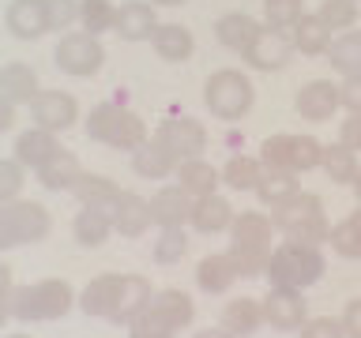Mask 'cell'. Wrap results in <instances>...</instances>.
<instances>
[{
  "label": "cell",
  "mask_w": 361,
  "mask_h": 338,
  "mask_svg": "<svg viewBox=\"0 0 361 338\" xmlns=\"http://www.w3.org/2000/svg\"><path fill=\"white\" fill-rule=\"evenodd\" d=\"M271 230L275 222L259 211H245L237 214L230 225V259L241 278H256L264 275L267 259H271Z\"/></svg>",
  "instance_id": "obj_1"
},
{
  "label": "cell",
  "mask_w": 361,
  "mask_h": 338,
  "mask_svg": "<svg viewBox=\"0 0 361 338\" xmlns=\"http://www.w3.org/2000/svg\"><path fill=\"white\" fill-rule=\"evenodd\" d=\"M324 252L316 244H305V241H282L271 248V259L264 267V275L271 286H290V289H309L312 282L324 278Z\"/></svg>",
  "instance_id": "obj_2"
},
{
  "label": "cell",
  "mask_w": 361,
  "mask_h": 338,
  "mask_svg": "<svg viewBox=\"0 0 361 338\" xmlns=\"http://www.w3.org/2000/svg\"><path fill=\"white\" fill-rule=\"evenodd\" d=\"M271 222H275L279 233H286L290 241H305L320 248L327 237H331V222L324 214V199L312 196V192H293L290 199H282L279 207H271Z\"/></svg>",
  "instance_id": "obj_3"
},
{
  "label": "cell",
  "mask_w": 361,
  "mask_h": 338,
  "mask_svg": "<svg viewBox=\"0 0 361 338\" xmlns=\"http://www.w3.org/2000/svg\"><path fill=\"white\" fill-rule=\"evenodd\" d=\"M72 304H75V293L64 278H42V282H30V286H16V293H11V320L49 323L68 315Z\"/></svg>",
  "instance_id": "obj_4"
},
{
  "label": "cell",
  "mask_w": 361,
  "mask_h": 338,
  "mask_svg": "<svg viewBox=\"0 0 361 338\" xmlns=\"http://www.w3.org/2000/svg\"><path fill=\"white\" fill-rule=\"evenodd\" d=\"M83 128H87V139L106 143L113 151H135L140 143L151 139V135H147V124L135 117L132 109L117 106V101H98V106L87 113Z\"/></svg>",
  "instance_id": "obj_5"
},
{
  "label": "cell",
  "mask_w": 361,
  "mask_h": 338,
  "mask_svg": "<svg viewBox=\"0 0 361 338\" xmlns=\"http://www.w3.org/2000/svg\"><path fill=\"white\" fill-rule=\"evenodd\" d=\"M49 211L38 199H8L0 203V252L23 244H38L49 237Z\"/></svg>",
  "instance_id": "obj_6"
},
{
  "label": "cell",
  "mask_w": 361,
  "mask_h": 338,
  "mask_svg": "<svg viewBox=\"0 0 361 338\" xmlns=\"http://www.w3.org/2000/svg\"><path fill=\"white\" fill-rule=\"evenodd\" d=\"M252 98H256L252 83L237 68H219L203 83V101H207L211 117H219V120H241L252 109Z\"/></svg>",
  "instance_id": "obj_7"
},
{
  "label": "cell",
  "mask_w": 361,
  "mask_h": 338,
  "mask_svg": "<svg viewBox=\"0 0 361 338\" xmlns=\"http://www.w3.org/2000/svg\"><path fill=\"white\" fill-rule=\"evenodd\" d=\"M53 64L61 68L64 75L87 79L106 64V49H102V42L94 34L72 30V34H61V42H56V49H53Z\"/></svg>",
  "instance_id": "obj_8"
},
{
  "label": "cell",
  "mask_w": 361,
  "mask_h": 338,
  "mask_svg": "<svg viewBox=\"0 0 361 338\" xmlns=\"http://www.w3.org/2000/svg\"><path fill=\"white\" fill-rule=\"evenodd\" d=\"M154 139L162 143L166 151H173L177 162L200 158L203 151H207V128H203L196 117H166L154 128Z\"/></svg>",
  "instance_id": "obj_9"
},
{
  "label": "cell",
  "mask_w": 361,
  "mask_h": 338,
  "mask_svg": "<svg viewBox=\"0 0 361 338\" xmlns=\"http://www.w3.org/2000/svg\"><path fill=\"white\" fill-rule=\"evenodd\" d=\"M259 308H264V323H271L275 331H301V323L309 320V301L301 297V289L290 286H271Z\"/></svg>",
  "instance_id": "obj_10"
},
{
  "label": "cell",
  "mask_w": 361,
  "mask_h": 338,
  "mask_svg": "<svg viewBox=\"0 0 361 338\" xmlns=\"http://www.w3.org/2000/svg\"><path fill=\"white\" fill-rule=\"evenodd\" d=\"M30 117L38 128H49L61 135L79 120V101L68 90H38V98L30 101Z\"/></svg>",
  "instance_id": "obj_11"
},
{
  "label": "cell",
  "mask_w": 361,
  "mask_h": 338,
  "mask_svg": "<svg viewBox=\"0 0 361 338\" xmlns=\"http://www.w3.org/2000/svg\"><path fill=\"white\" fill-rule=\"evenodd\" d=\"M293 109L301 113L305 120H331L338 109H343V101H338V83H331V79H309L298 98H293Z\"/></svg>",
  "instance_id": "obj_12"
},
{
  "label": "cell",
  "mask_w": 361,
  "mask_h": 338,
  "mask_svg": "<svg viewBox=\"0 0 361 338\" xmlns=\"http://www.w3.org/2000/svg\"><path fill=\"white\" fill-rule=\"evenodd\" d=\"M109 218H113V233H121V237H143L154 225L151 199L135 196V192H117V199L109 203Z\"/></svg>",
  "instance_id": "obj_13"
},
{
  "label": "cell",
  "mask_w": 361,
  "mask_h": 338,
  "mask_svg": "<svg viewBox=\"0 0 361 338\" xmlns=\"http://www.w3.org/2000/svg\"><path fill=\"white\" fill-rule=\"evenodd\" d=\"M293 56V42H290V34L286 30H271L264 27L256 34V42L245 49V61L259 68V72H279L282 64H286Z\"/></svg>",
  "instance_id": "obj_14"
},
{
  "label": "cell",
  "mask_w": 361,
  "mask_h": 338,
  "mask_svg": "<svg viewBox=\"0 0 361 338\" xmlns=\"http://www.w3.org/2000/svg\"><path fill=\"white\" fill-rule=\"evenodd\" d=\"M158 30V15H154V4L147 0H124L117 8V19H113V34L121 42H151Z\"/></svg>",
  "instance_id": "obj_15"
},
{
  "label": "cell",
  "mask_w": 361,
  "mask_h": 338,
  "mask_svg": "<svg viewBox=\"0 0 361 338\" xmlns=\"http://www.w3.org/2000/svg\"><path fill=\"white\" fill-rule=\"evenodd\" d=\"M121 289H124V275H98L87 282L83 297H79V308L94 320H109L117 312V301H121Z\"/></svg>",
  "instance_id": "obj_16"
},
{
  "label": "cell",
  "mask_w": 361,
  "mask_h": 338,
  "mask_svg": "<svg viewBox=\"0 0 361 338\" xmlns=\"http://www.w3.org/2000/svg\"><path fill=\"white\" fill-rule=\"evenodd\" d=\"M4 27L16 34L19 42H34V38H42V34H49L45 4L42 0H11L4 8Z\"/></svg>",
  "instance_id": "obj_17"
},
{
  "label": "cell",
  "mask_w": 361,
  "mask_h": 338,
  "mask_svg": "<svg viewBox=\"0 0 361 338\" xmlns=\"http://www.w3.org/2000/svg\"><path fill=\"white\" fill-rule=\"evenodd\" d=\"M233 207H230V199L219 196V192H211V196H200V199H192V214H188V225L196 233H222V230H230L233 225Z\"/></svg>",
  "instance_id": "obj_18"
},
{
  "label": "cell",
  "mask_w": 361,
  "mask_h": 338,
  "mask_svg": "<svg viewBox=\"0 0 361 338\" xmlns=\"http://www.w3.org/2000/svg\"><path fill=\"white\" fill-rule=\"evenodd\" d=\"M192 214V196L180 184H162L151 196V218L158 230H166V225H185Z\"/></svg>",
  "instance_id": "obj_19"
},
{
  "label": "cell",
  "mask_w": 361,
  "mask_h": 338,
  "mask_svg": "<svg viewBox=\"0 0 361 338\" xmlns=\"http://www.w3.org/2000/svg\"><path fill=\"white\" fill-rule=\"evenodd\" d=\"M34 177H38V184L49 188V192H72L75 180L83 177V165H79V158L72 151H64V146H61L53 158H45V162L34 169Z\"/></svg>",
  "instance_id": "obj_20"
},
{
  "label": "cell",
  "mask_w": 361,
  "mask_h": 338,
  "mask_svg": "<svg viewBox=\"0 0 361 338\" xmlns=\"http://www.w3.org/2000/svg\"><path fill=\"white\" fill-rule=\"evenodd\" d=\"M173 177H177V184L185 188L192 199L211 196V192L222 184V173H219V169H214L203 154H200V158H185V162H177Z\"/></svg>",
  "instance_id": "obj_21"
},
{
  "label": "cell",
  "mask_w": 361,
  "mask_h": 338,
  "mask_svg": "<svg viewBox=\"0 0 361 338\" xmlns=\"http://www.w3.org/2000/svg\"><path fill=\"white\" fill-rule=\"evenodd\" d=\"M38 72H34L30 64L23 61H11L0 68V94L8 101H16V106H30L34 98H38Z\"/></svg>",
  "instance_id": "obj_22"
},
{
  "label": "cell",
  "mask_w": 361,
  "mask_h": 338,
  "mask_svg": "<svg viewBox=\"0 0 361 338\" xmlns=\"http://www.w3.org/2000/svg\"><path fill=\"white\" fill-rule=\"evenodd\" d=\"M290 42H293V53L324 56V53H327V45H331V27H327V23L316 15V11H312V15L305 11V15L290 27Z\"/></svg>",
  "instance_id": "obj_23"
},
{
  "label": "cell",
  "mask_w": 361,
  "mask_h": 338,
  "mask_svg": "<svg viewBox=\"0 0 361 338\" xmlns=\"http://www.w3.org/2000/svg\"><path fill=\"white\" fill-rule=\"evenodd\" d=\"M132 169H135V177H143V180H162V177H173L177 158L158 139H147L132 151Z\"/></svg>",
  "instance_id": "obj_24"
},
{
  "label": "cell",
  "mask_w": 361,
  "mask_h": 338,
  "mask_svg": "<svg viewBox=\"0 0 361 338\" xmlns=\"http://www.w3.org/2000/svg\"><path fill=\"white\" fill-rule=\"evenodd\" d=\"M56 151H61V139H56V132L38 128V124H34L30 132H23L19 139H16V162H19L23 169H38L45 158H53Z\"/></svg>",
  "instance_id": "obj_25"
},
{
  "label": "cell",
  "mask_w": 361,
  "mask_h": 338,
  "mask_svg": "<svg viewBox=\"0 0 361 338\" xmlns=\"http://www.w3.org/2000/svg\"><path fill=\"white\" fill-rule=\"evenodd\" d=\"M151 45H154V53L162 56V61L185 64L188 56H192V49H196V38H192V30L180 27V23H158Z\"/></svg>",
  "instance_id": "obj_26"
},
{
  "label": "cell",
  "mask_w": 361,
  "mask_h": 338,
  "mask_svg": "<svg viewBox=\"0 0 361 338\" xmlns=\"http://www.w3.org/2000/svg\"><path fill=\"white\" fill-rule=\"evenodd\" d=\"M264 30L252 15H245V11H226V15L214 23V38H219L226 49H233V53H245L248 45L256 42V34Z\"/></svg>",
  "instance_id": "obj_27"
},
{
  "label": "cell",
  "mask_w": 361,
  "mask_h": 338,
  "mask_svg": "<svg viewBox=\"0 0 361 338\" xmlns=\"http://www.w3.org/2000/svg\"><path fill=\"white\" fill-rule=\"evenodd\" d=\"M259 323H264V308H259L256 297H233L226 301L222 308V331H230L233 338H248L259 331Z\"/></svg>",
  "instance_id": "obj_28"
},
{
  "label": "cell",
  "mask_w": 361,
  "mask_h": 338,
  "mask_svg": "<svg viewBox=\"0 0 361 338\" xmlns=\"http://www.w3.org/2000/svg\"><path fill=\"white\" fill-rule=\"evenodd\" d=\"M72 233H75V241L83 244V248L106 244L109 233H113L109 207H90V203H83V207H79V214H75V222H72Z\"/></svg>",
  "instance_id": "obj_29"
},
{
  "label": "cell",
  "mask_w": 361,
  "mask_h": 338,
  "mask_svg": "<svg viewBox=\"0 0 361 338\" xmlns=\"http://www.w3.org/2000/svg\"><path fill=\"white\" fill-rule=\"evenodd\" d=\"M154 286L147 282L143 275H124V289H121V301H117V312L109 315V323H124L128 327L135 315H140L147 304H151V297H154Z\"/></svg>",
  "instance_id": "obj_30"
},
{
  "label": "cell",
  "mask_w": 361,
  "mask_h": 338,
  "mask_svg": "<svg viewBox=\"0 0 361 338\" xmlns=\"http://www.w3.org/2000/svg\"><path fill=\"white\" fill-rule=\"evenodd\" d=\"M237 278H241V275H237V267H233L230 252L203 256V259H200V267H196V286H200L203 293H226Z\"/></svg>",
  "instance_id": "obj_31"
},
{
  "label": "cell",
  "mask_w": 361,
  "mask_h": 338,
  "mask_svg": "<svg viewBox=\"0 0 361 338\" xmlns=\"http://www.w3.org/2000/svg\"><path fill=\"white\" fill-rule=\"evenodd\" d=\"M327 64L343 75H357L361 72V30H343L338 38H331L327 45Z\"/></svg>",
  "instance_id": "obj_32"
},
{
  "label": "cell",
  "mask_w": 361,
  "mask_h": 338,
  "mask_svg": "<svg viewBox=\"0 0 361 338\" xmlns=\"http://www.w3.org/2000/svg\"><path fill=\"white\" fill-rule=\"evenodd\" d=\"M222 184L233 188V192H256L259 177H264V162L259 158H248V154H233L230 162H226L222 169Z\"/></svg>",
  "instance_id": "obj_33"
},
{
  "label": "cell",
  "mask_w": 361,
  "mask_h": 338,
  "mask_svg": "<svg viewBox=\"0 0 361 338\" xmlns=\"http://www.w3.org/2000/svg\"><path fill=\"white\" fill-rule=\"evenodd\" d=\"M320 169L331 177V184H350V180L357 177V169H361L357 165V151H350L346 143H327Z\"/></svg>",
  "instance_id": "obj_34"
},
{
  "label": "cell",
  "mask_w": 361,
  "mask_h": 338,
  "mask_svg": "<svg viewBox=\"0 0 361 338\" xmlns=\"http://www.w3.org/2000/svg\"><path fill=\"white\" fill-rule=\"evenodd\" d=\"M151 304L177 327V331H185V327L192 323V315H196V304H192V297L185 289H158L151 297Z\"/></svg>",
  "instance_id": "obj_35"
},
{
  "label": "cell",
  "mask_w": 361,
  "mask_h": 338,
  "mask_svg": "<svg viewBox=\"0 0 361 338\" xmlns=\"http://www.w3.org/2000/svg\"><path fill=\"white\" fill-rule=\"evenodd\" d=\"M298 188V177H293V169H264V177H259L256 184V196L259 203H267V207H279L282 199H290Z\"/></svg>",
  "instance_id": "obj_36"
},
{
  "label": "cell",
  "mask_w": 361,
  "mask_h": 338,
  "mask_svg": "<svg viewBox=\"0 0 361 338\" xmlns=\"http://www.w3.org/2000/svg\"><path fill=\"white\" fill-rule=\"evenodd\" d=\"M117 184H113L109 177H102V173H83L75 180V188H72V196L79 203H90V207H109L113 199H117Z\"/></svg>",
  "instance_id": "obj_37"
},
{
  "label": "cell",
  "mask_w": 361,
  "mask_h": 338,
  "mask_svg": "<svg viewBox=\"0 0 361 338\" xmlns=\"http://www.w3.org/2000/svg\"><path fill=\"white\" fill-rule=\"evenodd\" d=\"M188 252V233L185 225H166V230H158V241L151 248L154 263L158 267H169V263H180V256Z\"/></svg>",
  "instance_id": "obj_38"
},
{
  "label": "cell",
  "mask_w": 361,
  "mask_h": 338,
  "mask_svg": "<svg viewBox=\"0 0 361 338\" xmlns=\"http://www.w3.org/2000/svg\"><path fill=\"white\" fill-rule=\"evenodd\" d=\"M113 19H117V8L113 0H79V23H83L87 34H106L113 30Z\"/></svg>",
  "instance_id": "obj_39"
},
{
  "label": "cell",
  "mask_w": 361,
  "mask_h": 338,
  "mask_svg": "<svg viewBox=\"0 0 361 338\" xmlns=\"http://www.w3.org/2000/svg\"><path fill=\"white\" fill-rule=\"evenodd\" d=\"M173 334H177V327L169 323L154 304H147V308L128 323V338H173Z\"/></svg>",
  "instance_id": "obj_40"
},
{
  "label": "cell",
  "mask_w": 361,
  "mask_h": 338,
  "mask_svg": "<svg viewBox=\"0 0 361 338\" xmlns=\"http://www.w3.org/2000/svg\"><path fill=\"white\" fill-rule=\"evenodd\" d=\"M264 169H293V135H267L259 143Z\"/></svg>",
  "instance_id": "obj_41"
},
{
  "label": "cell",
  "mask_w": 361,
  "mask_h": 338,
  "mask_svg": "<svg viewBox=\"0 0 361 338\" xmlns=\"http://www.w3.org/2000/svg\"><path fill=\"white\" fill-rule=\"evenodd\" d=\"M305 15L301 0H264V23L271 30H290Z\"/></svg>",
  "instance_id": "obj_42"
},
{
  "label": "cell",
  "mask_w": 361,
  "mask_h": 338,
  "mask_svg": "<svg viewBox=\"0 0 361 338\" xmlns=\"http://www.w3.org/2000/svg\"><path fill=\"white\" fill-rule=\"evenodd\" d=\"M331 248L343 259H361V225L354 222V218H343L338 225H331Z\"/></svg>",
  "instance_id": "obj_43"
},
{
  "label": "cell",
  "mask_w": 361,
  "mask_h": 338,
  "mask_svg": "<svg viewBox=\"0 0 361 338\" xmlns=\"http://www.w3.org/2000/svg\"><path fill=\"white\" fill-rule=\"evenodd\" d=\"M316 15H320L331 30H350L357 23V0H320Z\"/></svg>",
  "instance_id": "obj_44"
},
{
  "label": "cell",
  "mask_w": 361,
  "mask_h": 338,
  "mask_svg": "<svg viewBox=\"0 0 361 338\" xmlns=\"http://www.w3.org/2000/svg\"><path fill=\"white\" fill-rule=\"evenodd\" d=\"M324 162V143L316 135H293V173H309Z\"/></svg>",
  "instance_id": "obj_45"
},
{
  "label": "cell",
  "mask_w": 361,
  "mask_h": 338,
  "mask_svg": "<svg viewBox=\"0 0 361 338\" xmlns=\"http://www.w3.org/2000/svg\"><path fill=\"white\" fill-rule=\"evenodd\" d=\"M42 4H45V23L56 34L79 23V0H42Z\"/></svg>",
  "instance_id": "obj_46"
},
{
  "label": "cell",
  "mask_w": 361,
  "mask_h": 338,
  "mask_svg": "<svg viewBox=\"0 0 361 338\" xmlns=\"http://www.w3.org/2000/svg\"><path fill=\"white\" fill-rule=\"evenodd\" d=\"M23 180H27V169H23L16 158H0V203L19 199Z\"/></svg>",
  "instance_id": "obj_47"
},
{
  "label": "cell",
  "mask_w": 361,
  "mask_h": 338,
  "mask_svg": "<svg viewBox=\"0 0 361 338\" xmlns=\"http://www.w3.org/2000/svg\"><path fill=\"white\" fill-rule=\"evenodd\" d=\"M301 338H346V331L338 320H331V315H316V320L301 323Z\"/></svg>",
  "instance_id": "obj_48"
},
{
  "label": "cell",
  "mask_w": 361,
  "mask_h": 338,
  "mask_svg": "<svg viewBox=\"0 0 361 338\" xmlns=\"http://www.w3.org/2000/svg\"><path fill=\"white\" fill-rule=\"evenodd\" d=\"M338 101H343V109L361 113V72L357 75H346L343 83H338Z\"/></svg>",
  "instance_id": "obj_49"
},
{
  "label": "cell",
  "mask_w": 361,
  "mask_h": 338,
  "mask_svg": "<svg viewBox=\"0 0 361 338\" xmlns=\"http://www.w3.org/2000/svg\"><path fill=\"white\" fill-rule=\"evenodd\" d=\"M11 293H16V286H11V267L0 263V327L11 320Z\"/></svg>",
  "instance_id": "obj_50"
},
{
  "label": "cell",
  "mask_w": 361,
  "mask_h": 338,
  "mask_svg": "<svg viewBox=\"0 0 361 338\" xmlns=\"http://www.w3.org/2000/svg\"><path fill=\"white\" fill-rule=\"evenodd\" d=\"M338 143H346L350 151H361V113H350V117L338 124Z\"/></svg>",
  "instance_id": "obj_51"
},
{
  "label": "cell",
  "mask_w": 361,
  "mask_h": 338,
  "mask_svg": "<svg viewBox=\"0 0 361 338\" xmlns=\"http://www.w3.org/2000/svg\"><path fill=\"white\" fill-rule=\"evenodd\" d=\"M338 323H343L346 338H361V297L346 304V312H343V320H338Z\"/></svg>",
  "instance_id": "obj_52"
},
{
  "label": "cell",
  "mask_w": 361,
  "mask_h": 338,
  "mask_svg": "<svg viewBox=\"0 0 361 338\" xmlns=\"http://www.w3.org/2000/svg\"><path fill=\"white\" fill-rule=\"evenodd\" d=\"M11 124H16V101H8L0 94V135L11 132Z\"/></svg>",
  "instance_id": "obj_53"
},
{
  "label": "cell",
  "mask_w": 361,
  "mask_h": 338,
  "mask_svg": "<svg viewBox=\"0 0 361 338\" xmlns=\"http://www.w3.org/2000/svg\"><path fill=\"white\" fill-rule=\"evenodd\" d=\"M196 338H233V334H230V331H222V327H214V331L207 327V331H200Z\"/></svg>",
  "instance_id": "obj_54"
},
{
  "label": "cell",
  "mask_w": 361,
  "mask_h": 338,
  "mask_svg": "<svg viewBox=\"0 0 361 338\" xmlns=\"http://www.w3.org/2000/svg\"><path fill=\"white\" fill-rule=\"evenodd\" d=\"M151 4H162V8H180V4H188V0H151Z\"/></svg>",
  "instance_id": "obj_55"
},
{
  "label": "cell",
  "mask_w": 361,
  "mask_h": 338,
  "mask_svg": "<svg viewBox=\"0 0 361 338\" xmlns=\"http://www.w3.org/2000/svg\"><path fill=\"white\" fill-rule=\"evenodd\" d=\"M350 184H354V196H357V203H361V169H357V177L350 180Z\"/></svg>",
  "instance_id": "obj_56"
},
{
  "label": "cell",
  "mask_w": 361,
  "mask_h": 338,
  "mask_svg": "<svg viewBox=\"0 0 361 338\" xmlns=\"http://www.w3.org/2000/svg\"><path fill=\"white\" fill-rule=\"evenodd\" d=\"M0 338H30V334H23V331H11V334H0Z\"/></svg>",
  "instance_id": "obj_57"
}]
</instances>
